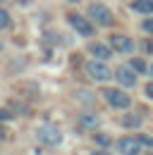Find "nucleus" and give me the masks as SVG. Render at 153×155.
I'll return each mask as SVG.
<instances>
[{"instance_id": "20", "label": "nucleus", "mask_w": 153, "mask_h": 155, "mask_svg": "<svg viewBox=\"0 0 153 155\" xmlns=\"http://www.w3.org/2000/svg\"><path fill=\"white\" fill-rule=\"evenodd\" d=\"M146 96L153 100V84H148V86H146Z\"/></svg>"}, {"instance_id": "22", "label": "nucleus", "mask_w": 153, "mask_h": 155, "mask_svg": "<svg viewBox=\"0 0 153 155\" xmlns=\"http://www.w3.org/2000/svg\"><path fill=\"white\" fill-rule=\"evenodd\" d=\"M148 74H151V77H153V64H151V67H148Z\"/></svg>"}, {"instance_id": "2", "label": "nucleus", "mask_w": 153, "mask_h": 155, "mask_svg": "<svg viewBox=\"0 0 153 155\" xmlns=\"http://www.w3.org/2000/svg\"><path fill=\"white\" fill-rule=\"evenodd\" d=\"M89 17H91V21H96L98 26H110V24H113V12H110L105 5H100V2L89 5Z\"/></svg>"}, {"instance_id": "1", "label": "nucleus", "mask_w": 153, "mask_h": 155, "mask_svg": "<svg viewBox=\"0 0 153 155\" xmlns=\"http://www.w3.org/2000/svg\"><path fill=\"white\" fill-rule=\"evenodd\" d=\"M86 72H89V77L93 79V81H110V79L115 77L113 69H110L103 60H96V58L86 62Z\"/></svg>"}, {"instance_id": "18", "label": "nucleus", "mask_w": 153, "mask_h": 155, "mask_svg": "<svg viewBox=\"0 0 153 155\" xmlns=\"http://www.w3.org/2000/svg\"><path fill=\"white\" fill-rule=\"evenodd\" d=\"M144 31L153 34V17H151V19H146V21H144Z\"/></svg>"}, {"instance_id": "8", "label": "nucleus", "mask_w": 153, "mask_h": 155, "mask_svg": "<svg viewBox=\"0 0 153 155\" xmlns=\"http://www.w3.org/2000/svg\"><path fill=\"white\" fill-rule=\"evenodd\" d=\"M115 79H117L122 86H134V84H136V72H134L129 64H124V67H117V69H115Z\"/></svg>"}, {"instance_id": "23", "label": "nucleus", "mask_w": 153, "mask_h": 155, "mask_svg": "<svg viewBox=\"0 0 153 155\" xmlns=\"http://www.w3.org/2000/svg\"><path fill=\"white\" fill-rule=\"evenodd\" d=\"M67 2H79V0H67Z\"/></svg>"}, {"instance_id": "16", "label": "nucleus", "mask_w": 153, "mask_h": 155, "mask_svg": "<svg viewBox=\"0 0 153 155\" xmlns=\"http://www.w3.org/2000/svg\"><path fill=\"white\" fill-rule=\"evenodd\" d=\"M96 141H98L100 146H108V143H110V138H108L105 134H96Z\"/></svg>"}, {"instance_id": "15", "label": "nucleus", "mask_w": 153, "mask_h": 155, "mask_svg": "<svg viewBox=\"0 0 153 155\" xmlns=\"http://www.w3.org/2000/svg\"><path fill=\"white\" fill-rule=\"evenodd\" d=\"M136 138H139V143H141V146H146V148H153V136L139 134V136H136Z\"/></svg>"}, {"instance_id": "12", "label": "nucleus", "mask_w": 153, "mask_h": 155, "mask_svg": "<svg viewBox=\"0 0 153 155\" xmlns=\"http://www.w3.org/2000/svg\"><path fill=\"white\" fill-rule=\"evenodd\" d=\"M79 122H81V127H86V129H96V127L100 124V119H98L96 115H81Z\"/></svg>"}, {"instance_id": "13", "label": "nucleus", "mask_w": 153, "mask_h": 155, "mask_svg": "<svg viewBox=\"0 0 153 155\" xmlns=\"http://www.w3.org/2000/svg\"><path fill=\"white\" fill-rule=\"evenodd\" d=\"M122 124H124L127 129H139V127H141V117L139 115H124Z\"/></svg>"}, {"instance_id": "9", "label": "nucleus", "mask_w": 153, "mask_h": 155, "mask_svg": "<svg viewBox=\"0 0 153 155\" xmlns=\"http://www.w3.org/2000/svg\"><path fill=\"white\" fill-rule=\"evenodd\" d=\"M89 53H91L96 60H103V62L113 55V53H110V48H108V45H103V43H91V45H89Z\"/></svg>"}, {"instance_id": "11", "label": "nucleus", "mask_w": 153, "mask_h": 155, "mask_svg": "<svg viewBox=\"0 0 153 155\" xmlns=\"http://www.w3.org/2000/svg\"><path fill=\"white\" fill-rule=\"evenodd\" d=\"M129 67H132L136 74H148V67H146V62L141 58H132L129 60Z\"/></svg>"}, {"instance_id": "21", "label": "nucleus", "mask_w": 153, "mask_h": 155, "mask_svg": "<svg viewBox=\"0 0 153 155\" xmlns=\"http://www.w3.org/2000/svg\"><path fill=\"white\" fill-rule=\"evenodd\" d=\"M91 155H110V153H108V150H93Z\"/></svg>"}, {"instance_id": "4", "label": "nucleus", "mask_w": 153, "mask_h": 155, "mask_svg": "<svg viewBox=\"0 0 153 155\" xmlns=\"http://www.w3.org/2000/svg\"><path fill=\"white\" fill-rule=\"evenodd\" d=\"M115 148H117L120 155H139L141 153V143H139L136 136H122V138H117Z\"/></svg>"}, {"instance_id": "3", "label": "nucleus", "mask_w": 153, "mask_h": 155, "mask_svg": "<svg viewBox=\"0 0 153 155\" xmlns=\"http://www.w3.org/2000/svg\"><path fill=\"white\" fill-rule=\"evenodd\" d=\"M67 21H70V26L74 29L79 36H84V38H89V36H93V24L86 19V17H81V15H67Z\"/></svg>"}, {"instance_id": "5", "label": "nucleus", "mask_w": 153, "mask_h": 155, "mask_svg": "<svg viewBox=\"0 0 153 155\" xmlns=\"http://www.w3.org/2000/svg\"><path fill=\"white\" fill-rule=\"evenodd\" d=\"M103 96H105V100H108L113 107H117V110H127V107L132 105V98L127 96L124 91H117V88H105Z\"/></svg>"}, {"instance_id": "24", "label": "nucleus", "mask_w": 153, "mask_h": 155, "mask_svg": "<svg viewBox=\"0 0 153 155\" xmlns=\"http://www.w3.org/2000/svg\"><path fill=\"white\" fill-rule=\"evenodd\" d=\"M0 2H5V0H0Z\"/></svg>"}, {"instance_id": "14", "label": "nucleus", "mask_w": 153, "mask_h": 155, "mask_svg": "<svg viewBox=\"0 0 153 155\" xmlns=\"http://www.w3.org/2000/svg\"><path fill=\"white\" fill-rule=\"evenodd\" d=\"M10 26V12L0 7V29H7Z\"/></svg>"}, {"instance_id": "7", "label": "nucleus", "mask_w": 153, "mask_h": 155, "mask_svg": "<svg viewBox=\"0 0 153 155\" xmlns=\"http://www.w3.org/2000/svg\"><path fill=\"white\" fill-rule=\"evenodd\" d=\"M110 48H113L115 53L129 55V53H134V41L127 38V36H120V34H113L110 36Z\"/></svg>"}, {"instance_id": "17", "label": "nucleus", "mask_w": 153, "mask_h": 155, "mask_svg": "<svg viewBox=\"0 0 153 155\" xmlns=\"http://www.w3.org/2000/svg\"><path fill=\"white\" fill-rule=\"evenodd\" d=\"M141 50L144 53H153V41H144L141 43Z\"/></svg>"}, {"instance_id": "19", "label": "nucleus", "mask_w": 153, "mask_h": 155, "mask_svg": "<svg viewBox=\"0 0 153 155\" xmlns=\"http://www.w3.org/2000/svg\"><path fill=\"white\" fill-rule=\"evenodd\" d=\"M10 117H12L10 110H0V119H10Z\"/></svg>"}, {"instance_id": "10", "label": "nucleus", "mask_w": 153, "mask_h": 155, "mask_svg": "<svg viewBox=\"0 0 153 155\" xmlns=\"http://www.w3.org/2000/svg\"><path fill=\"white\" fill-rule=\"evenodd\" d=\"M132 10L139 15H153V0H134Z\"/></svg>"}, {"instance_id": "6", "label": "nucleus", "mask_w": 153, "mask_h": 155, "mask_svg": "<svg viewBox=\"0 0 153 155\" xmlns=\"http://www.w3.org/2000/svg\"><path fill=\"white\" fill-rule=\"evenodd\" d=\"M38 141H43L46 146H57L62 141V131L55 124H43V127H38Z\"/></svg>"}]
</instances>
